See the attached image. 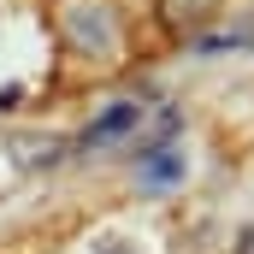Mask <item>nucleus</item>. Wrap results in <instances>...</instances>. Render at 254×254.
Instances as JSON below:
<instances>
[{
    "mask_svg": "<svg viewBox=\"0 0 254 254\" xmlns=\"http://www.w3.org/2000/svg\"><path fill=\"white\" fill-rule=\"evenodd\" d=\"M160 12H166L172 30H195V24H207L219 12V0H160Z\"/></svg>",
    "mask_w": 254,
    "mask_h": 254,
    "instance_id": "nucleus-2",
    "label": "nucleus"
},
{
    "mask_svg": "<svg viewBox=\"0 0 254 254\" xmlns=\"http://www.w3.org/2000/svg\"><path fill=\"white\" fill-rule=\"evenodd\" d=\"M237 254H254V225L243 231V237H237Z\"/></svg>",
    "mask_w": 254,
    "mask_h": 254,
    "instance_id": "nucleus-4",
    "label": "nucleus"
},
{
    "mask_svg": "<svg viewBox=\"0 0 254 254\" xmlns=\"http://www.w3.org/2000/svg\"><path fill=\"white\" fill-rule=\"evenodd\" d=\"M136 125H142V107H136V101H113V107H107V113H101L95 125L83 130V148H101V142H119V136H125V130H136Z\"/></svg>",
    "mask_w": 254,
    "mask_h": 254,
    "instance_id": "nucleus-1",
    "label": "nucleus"
},
{
    "mask_svg": "<svg viewBox=\"0 0 254 254\" xmlns=\"http://www.w3.org/2000/svg\"><path fill=\"white\" fill-rule=\"evenodd\" d=\"M178 178H184V154H178V148H154V154L142 160V184L160 190V184H178Z\"/></svg>",
    "mask_w": 254,
    "mask_h": 254,
    "instance_id": "nucleus-3",
    "label": "nucleus"
}]
</instances>
